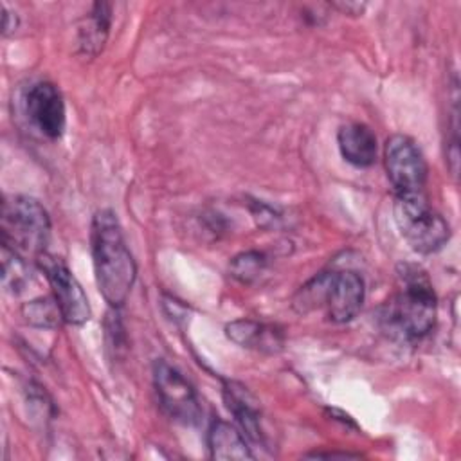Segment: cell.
<instances>
[{"mask_svg": "<svg viewBox=\"0 0 461 461\" xmlns=\"http://www.w3.org/2000/svg\"><path fill=\"white\" fill-rule=\"evenodd\" d=\"M94 272L99 294L113 308H121L137 277V265L128 249L122 227L112 209H101L90 230Z\"/></svg>", "mask_w": 461, "mask_h": 461, "instance_id": "cell-1", "label": "cell"}, {"mask_svg": "<svg viewBox=\"0 0 461 461\" xmlns=\"http://www.w3.org/2000/svg\"><path fill=\"white\" fill-rule=\"evenodd\" d=\"M227 337L247 349L276 353L283 348V333L276 326H268L252 319H238L225 326Z\"/></svg>", "mask_w": 461, "mask_h": 461, "instance_id": "cell-12", "label": "cell"}, {"mask_svg": "<svg viewBox=\"0 0 461 461\" xmlns=\"http://www.w3.org/2000/svg\"><path fill=\"white\" fill-rule=\"evenodd\" d=\"M366 299L364 279L353 270H331L321 272V301L319 308L326 310V315L333 322L353 321Z\"/></svg>", "mask_w": 461, "mask_h": 461, "instance_id": "cell-7", "label": "cell"}, {"mask_svg": "<svg viewBox=\"0 0 461 461\" xmlns=\"http://www.w3.org/2000/svg\"><path fill=\"white\" fill-rule=\"evenodd\" d=\"M38 265L43 270L49 285L52 288V297L56 299L61 317L65 322L79 326L90 319L88 297L83 292L77 279L72 276L68 267L56 256L43 252L38 258Z\"/></svg>", "mask_w": 461, "mask_h": 461, "instance_id": "cell-8", "label": "cell"}, {"mask_svg": "<svg viewBox=\"0 0 461 461\" xmlns=\"http://www.w3.org/2000/svg\"><path fill=\"white\" fill-rule=\"evenodd\" d=\"M31 281L25 258L2 243V283L11 294H18Z\"/></svg>", "mask_w": 461, "mask_h": 461, "instance_id": "cell-15", "label": "cell"}, {"mask_svg": "<svg viewBox=\"0 0 461 461\" xmlns=\"http://www.w3.org/2000/svg\"><path fill=\"white\" fill-rule=\"evenodd\" d=\"M25 321L38 328H56L63 321L59 306L54 297H38L22 306Z\"/></svg>", "mask_w": 461, "mask_h": 461, "instance_id": "cell-16", "label": "cell"}, {"mask_svg": "<svg viewBox=\"0 0 461 461\" xmlns=\"http://www.w3.org/2000/svg\"><path fill=\"white\" fill-rule=\"evenodd\" d=\"M207 447L212 459H254L243 432L223 420L212 421L207 432Z\"/></svg>", "mask_w": 461, "mask_h": 461, "instance_id": "cell-13", "label": "cell"}, {"mask_svg": "<svg viewBox=\"0 0 461 461\" xmlns=\"http://www.w3.org/2000/svg\"><path fill=\"white\" fill-rule=\"evenodd\" d=\"M396 274L398 288L382 310V324L394 339L420 340L436 322L438 303L432 283L418 265L403 263Z\"/></svg>", "mask_w": 461, "mask_h": 461, "instance_id": "cell-2", "label": "cell"}, {"mask_svg": "<svg viewBox=\"0 0 461 461\" xmlns=\"http://www.w3.org/2000/svg\"><path fill=\"white\" fill-rule=\"evenodd\" d=\"M265 268H267V258L258 250L241 252L234 256L229 265L230 276L243 285L254 283L265 272Z\"/></svg>", "mask_w": 461, "mask_h": 461, "instance_id": "cell-17", "label": "cell"}, {"mask_svg": "<svg viewBox=\"0 0 461 461\" xmlns=\"http://www.w3.org/2000/svg\"><path fill=\"white\" fill-rule=\"evenodd\" d=\"M223 400L227 403V409L236 418L243 436L250 443L265 445V432L261 427L259 409L256 407V402L250 398L245 387L234 382H227L223 387Z\"/></svg>", "mask_w": 461, "mask_h": 461, "instance_id": "cell-11", "label": "cell"}, {"mask_svg": "<svg viewBox=\"0 0 461 461\" xmlns=\"http://www.w3.org/2000/svg\"><path fill=\"white\" fill-rule=\"evenodd\" d=\"M112 25V5L108 2H95L90 13L81 20L77 31V43L83 54L97 56L108 38Z\"/></svg>", "mask_w": 461, "mask_h": 461, "instance_id": "cell-14", "label": "cell"}, {"mask_svg": "<svg viewBox=\"0 0 461 461\" xmlns=\"http://www.w3.org/2000/svg\"><path fill=\"white\" fill-rule=\"evenodd\" d=\"M394 221L407 245L418 254H434L450 238L448 221L429 205L425 194L394 196Z\"/></svg>", "mask_w": 461, "mask_h": 461, "instance_id": "cell-4", "label": "cell"}, {"mask_svg": "<svg viewBox=\"0 0 461 461\" xmlns=\"http://www.w3.org/2000/svg\"><path fill=\"white\" fill-rule=\"evenodd\" d=\"M331 5L344 14H362L366 9V4H358V2H333Z\"/></svg>", "mask_w": 461, "mask_h": 461, "instance_id": "cell-18", "label": "cell"}, {"mask_svg": "<svg viewBox=\"0 0 461 461\" xmlns=\"http://www.w3.org/2000/svg\"><path fill=\"white\" fill-rule=\"evenodd\" d=\"M337 144L342 158L355 167H369L376 160V135L362 122H348L337 131Z\"/></svg>", "mask_w": 461, "mask_h": 461, "instance_id": "cell-10", "label": "cell"}, {"mask_svg": "<svg viewBox=\"0 0 461 461\" xmlns=\"http://www.w3.org/2000/svg\"><path fill=\"white\" fill-rule=\"evenodd\" d=\"M25 112L31 122L49 139L56 140L63 135L67 124V110L61 92L49 81L32 85L25 95Z\"/></svg>", "mask_w": 461, "mask_h": 461, "instance_id": "cell-9", "label": "cell"}, {"mask_svg": "<svg viewBox=\"0 0 461 461\" xmlns=\"http://www.w3.org/2000/svg\"><path fill=\"white\" fill-rule=\"evenodd\" d=\"M384 162L394 196L425 194L427 162L418 144L403 135L394 133L385 140Z\"/></svg>", "mask_w": 461, "mask_h": 461, "instance_id": "cell-5", "label": "cell"}, {"mask_svg": "<svg viewBox=\"0 0 461 461\" xmlns=\"http://www.w3.org/2000/svg\"><path fill=\"white\" fill-rule=\"evenodd\" d=\"M153 385L160 407L169 418L184 425H196L202 420V405L189 380L166 360H157L153 366Z\"/></svg>", "mask_w": 461, "mask_h": 461, "instance_id": "cell-6", "label": "cell"}, {"mask_svg": "<svg viewBox=\"0 0 461 461\" xmlns=\"http://www.w3.org/2000/svg\"><path fill=\"white\" fill-rule=\"evenodd\" d=\"M50 218L47 209L32 196H11L2 205V243L18 254L34 256L47 252Z\"/></svg>", "mask_w": 461, "mask_h": 461, "instance_id": "cell-3", "label": "cell"}]
</instances>
